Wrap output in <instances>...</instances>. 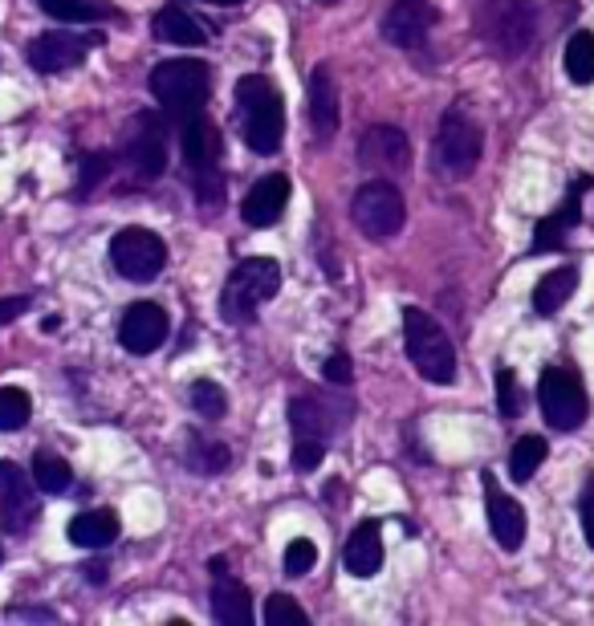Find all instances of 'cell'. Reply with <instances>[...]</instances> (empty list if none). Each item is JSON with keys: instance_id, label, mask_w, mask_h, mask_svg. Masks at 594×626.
I'll list each match as a JSON object with an SVG mask.
<instances>
[{"instance_id": "obj_38", "label": "cell", "mask_w": 594, "mask_h": 626, "mask_svg": "<svg viewBox=\"0 0 594 626\" xmlns=\"http://www.w3.org/2000/svg\"><path fill=\"white\" fill-rule=\"evenodd\" d=\"M322 375H326L334 387H351V383H354V366H351V358H346V354L334 351L326 358V366H322Z\"/></svg>"}, {"instance_id": "obj_8", "label": "cell", "mask_w": 594, "mask_h": 626, "mask_svg": "<svg viewBox=\"0 0 594 626\" xmlns=\"http://www.w3.org/2000/svg\"><path fill=\"white\" fill-rule=\"evenodd\" d=\"M351 216L367 240H392L404 228L407 208L392 179H371V184H363V188L354 191Z\"/></svg>"}, {"instance_id": "obj_34", "label": "cell", "mask_w": 594, "mask_h": 626, "mask_svg": "<svg viewBox=\"0 0 594 626\" xmlns=\"http://www.w3.org/2000/svg\"><path fill=\"white\" fill-rule=\"evenodd\" d=\"M314 562H317V545L310 538H293L285 545V553H281V570L290 577H305L314 570Z\"/></svg>"}, {"instance_id": "obj_21", "label": "cell", "mask_w": 594, "mask_h": 626, "mask_svg": "<svg viewBox=\"0 0 594 626\" xmlns=\"http://www.w3.org/2000/svg\"><path fill=\"white\" fill-rule=\"evenodd\" d=\"M310 126H314L317 143H330L338 135V90L326 65H317L310 74Z\"/></svg>"}, {"instance_id": "obj_27", "label": "cell", "mask_w": 594, "mask_h": 626, "mask_svg": "<svg viewBox=\"0 0 594 626\" xmlns=\"http://www.w3.org/2000/svg\"><path fill=\"white\" fill-rule=\"evenodd\" d=\"M41 9L62 25H94V21H118L111 0H41Z\"/></svg>"}, {"instance_id": "obj_28", "label": "cell", "mask_w": 594, "mask_h": 626, "mask_svg": "<svg viewBox=\"0 0 594 626\" xmlns=\"http://www.w3.org/2000/svg\"><path fill=\"white\" fill-rule=\"evenodd\" d=\"M228 463H232V451L228 444L212 436H191L188 439V468L191 472H200V477H216V472H228Z\"/></svg>"}, {"instance_id": "obj_11", "label": "cell", "mask_w": 594, "mask_h": 626, "mask_svg": "<svg viewBox=\"0 0 594 626\" xmlns=\"http://www.w3.org/2000/svg\"><path fill=\"white\" fill-rule=\"evenodd\" d=\"M354 403L351 399H317V395H298L290 403V424L298 436L305 439H322L326 444L330 436H338L342 427L351 424Z\"/></svg>"}, {"instance_id": "obj_44", "label": "cell", "mask_w": 594, "mask_h": 626, "mask_svg": "<svg viewBox=\"0 0 594 626\" xmlns=\"http://www.w3.org/2000/svg\"><path fill=\"white\" fill-rule=\"evenodd\" d=\"M0 562H4V550H0Z\"/></svg>"}, {"instance_id": "obj_31", "label": "cell", "mask_w": 594, "mask_h": 626, "mask_svg": "<svg viewBox=\"0 0 594 626\" xmlns=\"http://www.w3.org/2000/svg\"><path fill=\"white\" fill-rule=\"evenodd\" d=\"M33 484H38L41 492H50V497H58V492H65L74 484V472H70V463H65L62 456L38 451V460H33Z\"/></svg>"}, {"instance_id": "obj_7", "label": "cell", "mask_w": 594, "mask_h": 626, "mask_svg": "<svg viewBox=\"0 0 594 626\" xmlns=\"http://www.w3.org/2000/svg\"><path fill=\"white\" fill-rule=\"evenodd\" d=\"M481 150H484L481 123L465 106H452L440 118V135H436V171L444 179H468L477 171V164H481Z\"/></svg>"}, {"instance_id": "obj_29", "label": "cell", "mask_w": 594, "mask_h": 626, "mask_svg": "<svg viewBox=\"0 0 594 626\" xmlns=\"http://www.w3.org/2000/svg\"><path fill=\"white\" fill-rule=\"evenodd\" d=\"M545 439L542 436H521L518 444H513V451H509V477L518 480V484H525V480H533V472L545 463Z\"/></svg>"}, {"instance_id": "obj_22", "label": "cell", "mask_w": 594, "mask_h": 626, "mask_svg": "<svg viewBox=\"0 0 594 626\" xmlns=\"http://www.w3.org/2000/svg\"><path fill=\"white\" fill-rule=\"evenodd\" d=\"M342 562H346V574L354 577H371L379 574L383 565V538L375 521H358L354 533L346 538V550H342Z\"/></svg>"}, {"instance_id": "obj_12", "label": "cell", "mask_w": 594, "mask_h": 626, "mask_svg": "<svg viewBox=\"0 0 594 626\" xmlns=\"http://www.w3.org/2000/svg\"><path fill=\"white\" fill-rule=\"evenodd\" d=\"M102 45V38H77V33H41V38L29 41L25 62L38 70V74H65L74 65L86 62V53Z\"/></svg>"}, {"instance_id": "obj_16", "label": "cell", "mask_w": 594, "mask_h": 626, "mask_svg": "<svg viewBox=\"0 0 594 626\" xmlns=\"http://www.w3.org/2000/svg\"><path fill=\"white\" fill-rule=\"evenodd\" d=\"M358 164L375 176H399L411 164V143L399 126H371L358 143Z\"/></svg>"}, {"instance_id": "obj_17", "label": "cell", "mask_w": 594, "mask_h": 626, "mask_svg": "<svg viewBox=\"0 0 594 626\" xmlns=\"http://www.w3.org/2000/svg\"><path fill=\"white\" fill-rule=\"evenodd\" d=\"M431 25H436L431 0H395L383 17V38L392 41L395 50H416L428 41Z\"/></svg>"}, {"instance_id": "obj_30", "label": "cell", "mask_w": 594, "mask_h": 626, "mask_svg": "<svg viewBox=\"0 0 594 626\" xmlns=\"http://www.w3.org/2000/svg\"><path fill=\"white\" fill-rule=\"evenodd\" d=\"M562 65H566L570 82L591 86L594 82V33H574V38L566 41V58H562Z\"/></svg>"}, {"instance_id": "obj_4", "label": "cell", "mask_w": 594, "mask_h": 626, "mask_svg": "<svg viewBox=\"0 0 594 626\" xmlns=\"http://www.w3.org/2000/svg\"><path fill=\"white\" fill-rule=\"evenodd\" d=\"M278 289H281L278 261L249 257V261H241L232 269V277H228L225 289H220V317L232 322V326H244V322H253L257 310H261Z\"/></svg>"}, {"instance_id": "obj_23", "label": "cell", "mask_w": 594, "mask_h": 626, "mask_svg": "<svg viewBox=\"0 0 594 626\" xmlns=\"http://www.w3.org/2000/svg\"><path fill=\"white\" fill-rule=\"evenodd\" d=\"M212 618H216V623H225V626H249V623H253V598H249V590H244L237 577L216 574Z\"/></svg>"}, {"instance_id": "obj_40", "label": "cell", "mask_w": 594, "mask_h": 626, "mask_svg": "<svg viewBox=\"0 0 594 626\" xmlns=\"http://www.w3.org/2000/svg\"><path fill=\"white\" fill-rule=\"evenodd\" d=\"M579 517H582V533H586V545L594 550V472L586 477V489H582Z\"/></svg>"}, {"instance_id": "obj_1", "label": "cell", "mask_w": 594, "mask_h": 626, "mask_svg": "<svg viewBox=\"0 0 594 626\" xmlns=\"http://www.w3.org/2000/svg\"><path fill=\"white\" fill-rule=\"evenodd\" d=\"M179 138H184V164L191 171V188L196 200L208 216L225 204V171H220V131L208 123V114H191L179 123Z\"/></svg>"}, {"instance_id": "obj_25", "label": "cell", "mask_w": 594, "mask_h": 626, "mask_svg": "<svg viewBox=\"0 0 594 626\" xmlns=\"http://www.w3.org/2000/svg\"><path fill=\"white\" fill-rule=\"evenodd\" d=\"M152 33L155 41H167V45H184V50H196V45H204V29L200 21H191V13H184L179 4H164L159 9V17L152 21Z\"/></svg>"}, {"instance_id": "obj_33", "label": "cell", "mask_w": 594, "mask_h": 626, "mask_svg": "<svg viewBox=\"0 0 594 626\" xmlns=\"http://www.w3.org/2000/svg\"><path fill=\"white\" fill-rule=\"evenodd\" d=\"M33 415V403L21 387H0V431H21Z\"/></svg>"}, {"instance_id": "obj_26", "label": "cell", "mask_w": 594, "mask_h": 626, "mask_svg": "<svg viewBox=\"0 0 594 626\" xmlns=\"http://www.w3.org/2000/svg\"><path fill=\"white\" fill-rule=\"evenodd\" d=\"M114 538H118V517L111 509H90L70 521V541L77 550H106Z\"/></svg>"}, {"instance_id": "obj_37", "label": "cell", "mask_w": 594, "mask_h": 626, "mask_svg": "<svg viewBox=\"0 0 594 626\" xmlns=\"http://www.w3.org/2000/svg\"><path fill=\"white\" fill-rule=\"evenodd\" d=\"M322 460H326V444H322V439L298 436V444H293V468H298V472H314Z\"/></svg>"}, {"instance_id": "obj_43", "label": "cell", "mask_w": 594, "mask_h": 626, "mask_svg": "<svg viewBox=\"0 0 594 626\" xmlns=\"http://www.w3.org/2000/svg\"><path fill=\"white\" fill-rule=\"evenodd\" d=\"M322 4H334V0H322Z\"/></svg>"}, {"instance_id": "obj_5", "label": "cell", "mask_w": 594, "mask_h": 626, "mask_svg": "<svg viewBox=\"0 0 594 626\" xmlns=\"http://www.w3.org/2000/svg\"><path fill=\"white\" fill-rule=\"evenodd\" d=\"M404 346L411 366L419 371V378H428L436 387H452L456 383V351L448 334L440 330L436 317H428L424 310H404Z\"/></svg>"}, {"instance_id": "obj_42", "label": "cell", "mask_w": 594, "mask_h": 626, "mask_svg": "<svg viewBox=\"0 0 594 626\" xmlns=\"http://www.w3.org/2000/svg\"><path fill=\"white\" fill-rule=\"evenodd\" d=\"M212 4H241V0H212Z\"/></svg>"}, {"instance_id": "obj_18", "label": "cell", "mask_w": 594, "mask_h": 626, "mask_svg": "<svg viewBox=\"0 0 594 626\" xmlns=\"http://www.w3.org/2000/svg\"><path fill=\"white\" fill-rule=\"evenodd\" d=\"M484 509H489V529H493V538L501 550H521V541H525V509H521L513 497L497 489L493 472H484Z\"/></svg>"}, {"instance_id": "obj_36", "label": "cell", "mask_w": 594, "mask_h": 626, "mask_svg": "<svg viewBox=\"0 0 594 626\" xmlns=\"http://www.w3.org/2000/svg\"><path fill=\"white\" fill-rule=\"evenodd\" d=\"M265 623L269 626H305L310 614L290 598V594H269L265 598Z\"/></svg>"}, {"instance_id": "obj_6", "label": "cell", "mask_w": 594, "mask_h": 626, "mask_svg": "<svg viewBox=\"0 0 594 626\" xmlns=\"http://www.w3.org/2000/svg\"><path fill=\"white\" fill-rule=\"evenodd\" d=\"M538 33V9L533 0H484L481 9V38L497 58H521L533 45Z\"/></svg>"}, {"instance_id": "obj_14", "label": "cell", "mask_w": 594, "mask_h": 626, "mask_svg": "<svg viewBox=\"0 0 594 626\" xmlns=\"http://www.w3.org/2000/svg\"><path fill=\"white\" fill-rule=\"evenodd\" d=\"M0 513L13 533H29L41 517V501L33 497L29 472L13 460H0Z\"/></svg>"}, {"instance_id": "obj_19", "label": "cell", "mask_w": 594, "mask_h": 626, "mask_svg": "<svg viewBox=\"0 0 594 626\" xmlns=\"http://www.w3.org/2000/svg\"><path fill=\"white\" fill-rule=\"evenodd\" d=\"M582 191H591V179H586V176L574 179V188L566 191L562 208H557L554 216H545L542 225L533 228V244H530L533 257L554 252V249H562V244H566V232L582 220Z\"/></svg>"}, {"instance_id": "obj_20", "label": "cell", "mask_w": 594, "mask_h": 626, "mask_svg": "<svg viewBox=\"0 0 594 626\" xmlns=\"http://www.w3.org/2000/svg\"><path fill=\"white\" fill-rule=\"evenodd\" d=\"M285 204H290V179L285 176H265L257 179L249 196L241 204V216L249 228H273L285 212Z\"/></svg>"}, {"instance_id": "obj_9", "label": "cell", "mask_w": 594, "mask_h": 626, "mask_svg": "<svg viewBox=\"0 0 594 626\" xmlns=\"http://www.w3.org/2000/svg\"><path fill=\"white\" fill-rule=\"evenodd\" d=\"M111 261L118 277H127L135 285H152L155 277L167 269V244L164 237H155L152 228H123L111 240Z\"/></svg>"}, {"instance_id": "obj_32", "label": "cell", "mask_w": 594, "mask_h": 626, "mask_svg": "<svg viewBox=\"0 0 594 626\" xmlns=\"http://www.w3.org/2000/svg\"><path fill=\"white\" fill-rule=\"evenodd\" d=\"M191 399V411L200 415V419H208V424H216V419H225L228 411V395L220 383H212V378H196L188 390Z\"/></svg>"}, {"instance_id": "obj_3", "label": "cell", "mask_w": 594, "mask_h": 626, "mask_svg": "<svg viewBox=\"0 0 594 626\" xmlns=\"http://www.w3.org/2000/svg\"><path fill=\"white\" fill-rule=\"evenodd\" d=\"M208 86H212V74L196 58H171V62H159L152 70V94L159 98L167 118H176V123L204 111Z\"/></svg>"}, {"instance_id": "obj_39", "label": "cell", "mask_w": 594, "mask_h": 626, "mask_svg": "<svg viewBox=\"0 0 594 626\" xmlns=\"http://www.w3.org/2000/svg\"><path fill=\"white\" fill-rule=\"evenodd\" d=\"M106 171H111V155H90L86 167H82V188H77V196H86L90 188H98L102 179H106Z\"/></svg>"}, {"instance_id": "obj_13", "label": "cell", "mask_w": 594, "mask_h": 626, "mask_svg": "<svg viewBox=\"0 0 594 626\" xmlns=\"http://www.w3.org/2000/svg\"><path fill=\"white\" fill-rule=\"evenodd\" d=\"M127 164L139 184H152V179L164 176V167H167V123L164 118H152V114L135 118V135L127 138Z\"/></svg>"}, {"instance_id": "obj_35", "label": "cell", "mask_w": 594, "mask_h": 626, "mask_svg": "<svg viewBox=\"0 0 594 626\" xmlns=\"http://www.w3.org/2000/svg\"><path fill=\"white\" fill-rule=\"evenodd\" d=\"M497 411L506 415V419H518V415L525 411V395H521L518 375H513L509 366L497 371Z\"/></svg>"}, {"instance_id": "obj_2", "label": "cell", "mask_w": 594, "mask_h": 626, "mask_svg": "<svg viewBox=\"0 0 594 626\" xmlns=\"http://www.w3.org/2000/svg\"><path fill=\"white\" fill-rule=\"evenodd\" d=\"M237 114H241L244 143L257 155H278L281 138H285V106H281L278 90L261 74H249L237 82Z\"/></svg>"}, {"instance_id": "obj_10", "label": "cell", "mask_w": 594, "mask_h": 626, "mask_svg": "<svg viewBox=\"0 0 594 626\" xmlns=\"http://www.w3.org/2000/svg\"><path fill=\"white\" fill-rule=\"evenodd\" d=\"M538 403H542L545 424L554 431H574L586 424V411H591L579 375H570L566 366H545L542 383H538Z\"/></svg>"}, {"instance_id": "obj_41", "label": "cell", "mask_w": 594, "mask_h": 626, "mask_svg": "<svg viewBox=\"0 0 594 626\" xmlns=\"http://www.w3.org/2000/svg\"><path fill=\"white\" fill-rule=\"evenodd\" d=\"M25 310H29V298H4V301H0V326L17 322V317H21Z\"/></svg>"}, {"instance_id": "obj_15", "label": "cell", "mask_w": 594, "mask_h": 626, "mask_svg": "<svg viewBox=\"0 0 594 626\" xmlns=\"http://www.w3.org/2000/svg\"><path fill=\"white\" fill-rule=\"evenodd\" d=\"M167 330H171V322H167V313L155 301H135L123 313V322H118V342H123L127 354L147 358V354H155L167 342Z\"/></svg>"}, {"instance_id": "obj_24", "label": "cell", "mask_w": 594, "mask_h": 626, "mask_svg": "<svg viewBox=\"0 0 594 626\" xmlns=\"http://www.w3.org/2000/svg\"><path fill=\"white\" fill-rule=\"evenodd\" d=\"M574 289H579V264H562V269H550V273L538 281L533 289V313H542V317H554L570 298H574Z\"/></svg>"}]
</instances>
